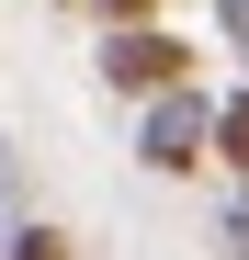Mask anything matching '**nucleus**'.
<instances>
[{"label": "nucleus", "mask_w": 249, "mask_h": 260, "mask_svg": "<svg viewBox=\"0 0 249 260\" xmlns=\"http://www.w3.org/2000/svg\"><path fill=\"white\" fill-rule=\"evenodd\" d=\"M204 113H215V102H204L193 79H181V91H147V124H136V158L159 170V181H181V170H204Z\"/></svg>", "instance_id": "f257e3e1"}, {"label": "nucleus", "mask_w": 249, "mask_h": 260, "mask_svg": "<svg viewBox=\"0 0 249 260\" xmlns=\"http://www.w3.org/2000/svg\"><path fill=\"white\" fill-rule=\"evenodd\" d=\"M181 68H193V46H181V34H159V23H113L102 34V79H113V91H181Z\"/></svg>", "instance_id": "f03ea898"}, {"label": "nucleus", "mask_w": 249, "mask_h": 260, "mask_svg": "<svg viewBox=\"0 0 249 260\" xmlns=\"http://www.w3.org/2000/svg\"><path fill=\"white\" fill-rule=\"evenodd\" d=\"M204 147H215V158L238 170V181H249V91H238V102H215V113H204Z\"/></svg>", "instance_id": "7ed1b4c3"}, {"label": "nucleus", "mask_w": 249, "mask_h": 260, "mask_svg": "<svg viewBox=\"0 0 249 260\" xmlns=\"http://www.w3.org/2000/svg\"><path fill=\"white\" fill-rule=\"evenodd\" d=\"M91 12H102V34H113V23H147L159 0H91Z\"/></svg>", "instance_id": "20e7f679"}, {"label": "nucleus", "mask_w": 249, "mask_h": 260, "mask_svg": "<svg viewBox=\"0 0 249 260\" xmlns=\"http://www.w3.org/2000/svg\"><path fill=\"white\" fill-rule=\"evenodd\" d=\"M215 23H227V46H249V0H215Z\"/></svg>", "instance_id": "39448f33"}, {"label": "nucleus", "mask_w": 249, "mask_h": 260, "mask_svg": "<svg viewBox=\"0 0 249 260\" xmlns=\"http://www.w3.org/2000/svg\"><path fill=\"white\" fill-rule=\"evenodd\" d=\"M227 249H238V260H249V204H227Z\"/></svg>", "instance_id": "423d86ee"}, {"label": "nucleus", "mask_w": 249, "mask_h": 260, "mask_svg": "<svg viewBox=\"0 0 249 260\" xmlns=\"http://www.w3.org/2000/svg\"><path fill=\"white\" fill-rule=\"evenodd\" d=\"M238 204H249V192H238Z\"/></svg>", "instance_id": "0eeeda50"}]
</instances>
